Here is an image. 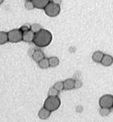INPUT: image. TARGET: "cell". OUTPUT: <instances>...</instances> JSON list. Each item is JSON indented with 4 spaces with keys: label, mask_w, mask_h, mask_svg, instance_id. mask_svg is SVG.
<instances>
[{
    "label": "cell",
    "mask_w": 113,
    "mask_h": 122,
    "mask_svg": "<svg viewBox=\"0 0 113 122\" xmlns=\"http://www.w3.org/2000/svg\"><path fill=\"white\" fill-rule=\"evenodd\" d=\"M4 0H0V4H3V2H4Z\"/></svg>",
    "instance_id": "26"
},
{
    "label": "cell",
    "mask_w": 113,
    "mask_h": 122,
    "mask_svg": "<svg viewBox=\"0 0 113 122\" xmlns=\"http://www.w3.org/2000/svg\"><path fill=\"white\" fill-rule=\"evenodd\" d=\"M25 1H31V0H25Z\"/></svg>",
    "instance_id": "27"
},
{
    "label": "cell",
    "mask_w": 113,
    "mask_h": 122,
    "mask_svg": "<svg viewBox=\"0 0 113 122\" xmlns=\"http://www.w3.org/2000/svg\"><path fill=\"white\" fill-rule=\"evenodd\" d=\"M38 66L40 69L42 70H47L50 67V65H49V59H47V58H44L42 60H40L38 62Z\"/></svg>",
    "instance_id": "13"
},
{
    "label": "cell",
    "mask_w": 113,
    "mask_h": 122,
    "mask_svg": "<svg viewBox=\"0 0 113 122\" xmlns=\"http://www.w3.org/2000/svg\"><path fill=\"white\" fill-rule=\"evenodd\" d=\"M100 107H106V108H112L113 107V95H104L99 100Z\"/></svg>",
    "instance_id": "5"
},
{
    "label": "cell",
    "mask_w": 113,
    "mask_h": 122,
    "mask_svg": "<svg viewBox=\"0 0 113 122\" xmlns=\"http://www.w3.org/2000/svg\"><path fill=\"white\" fill-rule=\"evenodd\" d=\"M8 34L9 41L10 43H18L23 40V32L19 29H12Z\"/></svg>",
    "instance_id": "4"
},
{
    "label": "cell",
    "mask_w": 113,
    "mask_h": 122,
    "mask_svg": "<svg viewBox=\"0 0 113 122\" xmlns=\"http://www.w3.org/2000/svg\"><path fill=\"white\" fill-rule=\"evenodd\" d=\"M61 105V100L58 96H48L44 101L43 106L51 112L56 111Z\"/></svg>",
    "instance_id": "2"
},
{
    "label": "cell",
    "mask_w": 113,
    "mask_h": 122,
    "mask_svg": "<svg viewBox=\"0 0 113 122\" xmlns=\"http://www.w3.org/2000/svg\"><path fill=\"white\" fill-rule=\"evenodd\" d=\"M32 58L35 62H37V63H38L39 61L42 60V59H44L45 57H44L43 52H42L41 49H35V51H34Z\"/></svg>",
    "instance_id": "10"
},
{
    "label": "cell",
    "mask_w": 113,
    "mask_h": 122,
    "mask_svg": "<svg viewBox=\"0 0 113 122\" xmlns=\"http://www.w3.org/2000/svg\"><path fill=\"white\" fill-rule=\"evenodd\" d=\"M7 42H9V34L4 31L0 32V44H5Z\"/></svg>",
    "instance_id": "14"
},
{
    "label": "cell",
    "mask_w": 113,
    "mask_h": 122,
    "mask_svg": "<svg viewBox=\"0 0 113 122\" xmlns=\"http://www.w3.org/2000/svg\"><path fill=\"white\" fill-rule=\"evenodd\" d=\"M104 56V54L101 51H96V52L93 53L92 54V60L96 63H101V60H102V58Z\"/></svg>",
    "instance_id": "12"
},
{
    "label": "cell",
    "mask_w": 113,
    "mask_h": 122,
    "mask_svg": "<svg viewBox=\"0 0 113 122\" xmlns=\"http://www.w3.org/2000/svg\"><path fill=\"white\" fill-rule=\"evenodd\" d=\"M101 64L105 67L111 66L113 64V57L110 54H104Z\"/></svg>",
    "instance_id": "7"
},
{
    "label": "cell",
    "mask_w": 113,
    "mask_h": 122,
    "mask_svg": "<svg viewBox=\"0 0 113 122\" xmlns=\"http://www.w3.org/2000/svg\"><path fill=\"white\" fill-rule=\"evenodd\" d=\"M32 2L36 9H44V8L50 2V0H32Z\"/></svg>",
    "instance_id": "8"
},
{
    "label": "cell",
    "mask_w": 113,
    "mask_h": 122,
    "mask_svg": "<svg viewBox=\"0 0 113 122\" xmlns=\"http://www.w3.org/2000/svg\"><path fill=\"white\" fill-rule=\"evenodd\" d=\"M24 7H25V9L27 10H32L33 9H35V6H34L32 0H31V1H26L25 4H24Z\"/></svg>",
    "instance_id": "17"
},
{
    "label": "cell",
    "mask_w": 113,
    "mask_h": 122,
    "mask_svg": "<svg viewBox=\"0 0 113 122\" xmlns=\"http://www.w3.org/2000/svg\"><path fill=\"white\" fill-rule=\"evenodd\" d=\"M53 87H55L58 91H62L63 90H64V84H63V81H58V82H56L54 84Z\"/></svg>",
    "instance_id": "18"
},
{
    "label": "cell",
    "mask_w": 113,
    "mask_h": 122,
    "mask_svg": "<svg viewBox=\"0 0 113 122\" xmlns=\"http://www.w3.org/2000/svg\"><path fill=\"white\" fill-rule=\"evenodd\" d=\"M111 108H106V107H101V109H100V115H101V116L103 117H106L108 116V115L111 114Z\"/></svg>",
    "instance_id": "16"
},
{
    "label": "cell",
    "mask_w": 113,
    "mask_h": 122,
    "mask_svg": "<svg viewBox=\"0 0 113 122\" xmlns=\"http://www.w3.org/2000/svg\"><path fill=\"white\" fill-rule=\"evenodd\" d=\"M34 38H35V33L30 29V30L23 32V41L26 43H31L33 42Z\"/></svg>",
    "instance_id": "6"
},
{
    "label": "cell",
    "mask_w": 113,
    "mask_h": 122,
    "mask_svg": "<svg viewBox=\"0 0 113 122\" xmlns=\"http://www.w3.org/2000/svg\"><path fill=\"white\" fill-rule=\"evenodd\" d=\"M83 110V107L81 106V105H78V106L76 107V111L78 112V113H81V112H82Z\"/></svg>",
    "instance_id": "23"
},
{
    "label": "cell",
    "mask_w": 113,
    "mask_h": 122,
    "mask_svg": "<svg viewBox=\"0 0 113 122\" xmlns=\"http://www.w3.org/2000/svg\"><path fill=\"white\" fill-rule=\"evenodd\" d=\"M82 86V82L79 80H75V89H80Z\"/></svg>",
    "instance_id": "21"
},
{
    "label": "cell",
    "mask_w": 113,
    "mask_h": 122,
    "mask_svg": "<svg viewBox=\"0 0 113 122\" xmlns=\"http://www.w3.org/2000/svg\"><path fill=\"white\" fill-rule=\"evenodd\" d=\"M49 65H50V67H57L58 65H59V59L58 57H55V56H52V57L49 58Z\"/></svg>",
    "instance_id": "15"
},
{
    "label": "cell",
    "mask_w": 113,
    "mask_h": 122,
    "mask_svg": "<svg viewBox=\"0 0 113 122\" xmlns=\"http://www.w3.org/2000/svg\"><path fill=\"white\" fill-rule=\"evenodd\" d=\"M34 51H35V49H32V48H31V49H28V53H27V54H28L29 56H31V57H32V54H33V53H34Z\"/></svg>",
    "instance_id": "24"
},
{
    "label": "cell",
    "mask_w": 113,
    "mask_h": 122,
    "mask_svg": "<svg viewBox=\"0 0 113 122\" xmlns=\"http://www.w3.org/2000/svg\"><path fill=\"white\" fill-rule=\"evenodd\" d=\"M63 84H64V90H71L75 89V80L72 79H67L63 81Z\"/></svg>",
    "instance_id": "11"
},
{
    "label": "cell",
    "mask_w": 113,
    "mask_h": 122,
    "mask_svg": "<svg viewBox=\"0 0 113 122\" xmlns=\"http://www.w3.org/2000/svg\"><path fill=\"white\" fill-rule=\"evenodd\" d=\"M58 93H59V91L55 87H52L48 90V96H58Z\"/></svg>",
    "instance_id": "19"
},
{
    "label": "cell",
    "mask_w": 113,
    "mask_h": 122,
    "mask_svg": "<svg viewBox=\"0 0 113 122\" xmlns=\"http://www.w3.org/2000/svg\"><path fill=\"white\" fill-rule=\"evenodd\" d=\"M52 40V34L50 31L42 29L40 31L35 34L33 44L40 48L47 47L51 44Z\"/></svg>",
    "instance_id": "1"
},
{
    "label": "cell",
    "mask_w": 113,
    "mask_h": 122,
    "mask_svg": "<svg viewBox=\"0 0 113 122\" xmlns=\"http://www.w3.org/2000/svg\"><path fill=\"white\" fill-rule=\"evenodd\" d=\"M51 115V111L49 110H47L45 107H42L38 112V117L41 120H47V118H49Z\"/></svg>",
    "instance_id": "9"
},
{
    "label": "cell",
    "mask_w": 113,
    "mask_h": 122,
    "mask_svg": "<svg viewBox=\"0 0 113 122\" xmlns=\"http://www.w3.org/2000/svg\"><path fill=\"white\" fill-rule=\"evenodd\" d=\"M52 1L53 3H55V4H58V5H60L62 4V0H52Z\"/></svg>",
    "instance_id": "25"
},
{
    "label": "cell",
    "mask_w": 113,
    "mask_h": 122,
    "mask_svg": "<svg viewBox=\"0 0 113 122\" xmlns=\"http://www.w3.org/2000/svg\"><path fill=\"white\" fill-rule=\"evenodd\" d=\"M42 29V27L39 24H33L32 25H31V29H32L35 34L38 32V31H40Z\"/></svg>",
    "instance_id": "20"
},
{
    "label": "cell",
    "mask_w": 113,
    "mask_h": 122,
    "mask_svg": "<svg viewBox=\"0 0 113 122\" xmlns=\"http://www.w3.org/2000/svg\"><path fill=\"white\" fill-rule=\"evenodd\" d=\"M20 29L22 32H25V31L30 30V29H31V26L25 24V25H23L22 27H20V29Z\"/></svg>",
    "instance_id": "22"
},
{
    "label": "cell",
    "mask_w": 113,
    "mask_h": 122,
    "mask_svg": "<svg viewBox=\"0 0 113 122\" xmlns=\"http://www.w3.org/2000/svg\"><path fill=\"white\" fill-rule=\"evenodd\" d=\"M44 13L46 14V15H47L48 17L53 18L58 16L61 12V7L58 4H55L52 1H50L48 3L47 6L44 8Z\"/></svg>",
    "instance_id": "3"
}]
</instances>
